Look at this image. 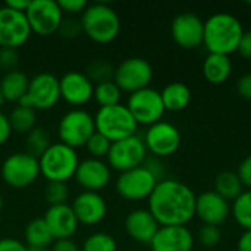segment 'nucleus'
Wrapping results in <instances>:
<instances>
[{
  "mask_svg": "<svg viewBox=\"0 0 251 251\" xmlns=\"http://www.w3.org/2000/svg\"><path fill=\"white\" fill-rule=\"evenodd\" d=\"M196 200L191 187L174 178H163L147 201L160 226H187L196 216Z\"/></svg>",
  "mask_w": 251,
  "mask_h": 251,
  "instance_id": "obj_1",
  "label": "nucleus"
},
{
  "mask_svg": "<svg viewBox=\"0 0 251 251\" xmlns=\"http://www.w3.org/2000/svg\"><path fill=\"white\" fill-rule=\"evenodd\" d=\"M243 34V24L235 15L218 12L204 22L203 44L209 53L229 56L237 51Z\"/></svg>",
  "mask_w": 251,
  "mask_h": 251,
  "instance_id": "obj_2",
  "label": "nucleus"
},
{
  "mask_svg": "<svg viewBox=\"0 0 251 251\" xmlns=\"http://www.w3.org/2000/svg\"><path fill=\"white\" fill-rule=\"evenodd\" d=\"M79 21L82 32L97 44L112 43L121 32L119 15L106 3L88 4Z\"/></svg>",
  "mask_w": 251,
  "mask_h": 251,
  "instance_id": "obj_3",
  "label": "nucleus"
},
{
  "mask_svg": "<svg viewBox=\"0 0 251 251\" xmlns=\"http://www.w3.org/2000/svg\"><path fill=\"white\" fill-rule=\"evenodd\" d=\"M40 175L47 182H68L75 176L79 157L75 149L63 143H51V146L38 157Z\"/></svg>",
  "mask_w": 251,
  "mask_h": 251,
  "instance_id": "obj_4",
  "label": "nucleus"
},
{
  "mask_svg": "<svg viewBox=\"0 0 251 251\" xmlns=\"http://www.w3.org/2000/svg\"><path fill=\"white\" fill-rule=\"evenodd\" d=\"M96 131L104 135L109 141L115 143L131 135H135L138 124L128 110L126 104H115L100 107L94 115Z\"/></svg>",
  "mask_w": 251,
  "mask_h": 251,
  "instance_id": "obj_5",
  "label": "nucleus"
},
{
  "mask_svg": "<svg viewBox=\"0 0 251 251\" xmlns=\"http://www.w3.org/2000/svg\"><path fill=\"white\" fill-rule=\"evenodd\" d=\"M94 132V116L84 109H71L57 124V135L60 143L72 149L85 147L88 138Z\"/></svg>",
  "mask_w": 251,
  "mask_h": 251,
  "instance_id": "obj_6",
  "label": "nucleus"
},
{
  "mask_svg": "<svg viewBox=\"0 0 251 251\" xmlns=\"http://www.w3.org/2000/svg\"><path fill=\"white\" fill-rule=\"evenodd\" d=\"M0 174L6 185L15 190L26 188L40 176L38 159L26 151L12 153L3 160Z\"/></svg>",
  "mask_w": 251,
  "mask_h": 251,
  "instance_id": "obj_7",
  "label": "nucleus"
},
{
  "mask_svg": "<svg viewBox=\"0 0 251 251\" xmlns=\"http://www.w3.org/2000/svg\"><path fill=\"white\" fill-rule=\"evenodd\" d=\"M60 100V87L59 78L53 74L41 72L29 79L26 94L18 101L19 106L31 107L37 110L53 109Z\"/></svg>",
  "mask_w": 251,
  "mask_h": 251,
  "instance_id": "obj_8",
  "label": "nucleus"
},
{
  "mask_svg": "<svg viewBox=\"0 0 251 251\" xmlns=\"http://www.w3.org/2000/svg\"><path fill=\"white\" fill-rule=\"evenodd\" d=\"M147 160V149L141 137L131 135L128 138L112 143L106 157V163L110 169L119 174L143 166Z\"/></svg>",
  "mask_w": 251,
  "mask_h": 251,
  "instance_id": "obj_9",
  "label": "nucleus"
},
{
  "mask_svg": "<svg viewBox=\"0 0 251 251\" xmlns=\"http://www.w3.org/2000/svg\"><path fill=\"white\" fill-rule=\"evenodd\" d=\"M157 182L159 179L156 178V175L146 165H143L119 174L115 188L116 193L124 200L141 201V200H149Z\"/></svg>",
  "mask_w": 251,
  "mask_h": 251,
  "instance_id": "obj_10",
  "label": "nucleus"
},
{
  "mask_svg": "<svg viewBox=\"0 0 251 251\" xmlns=\"http://www.w3.org/2000/svg\"><path fill=\"white\" fill-rule=\"evenodd\" d=\"M126 107L138 125H147V126L160 122L166 112L162 101L160 91L151 87L129 94Z\"/></svg>",
  "mask_w": 251,
  "mask_h": 251,
  "instance_id": "obj_11",
  "label": "nucleus"
},
{
  "mask_svg": "<svg viewBox=\"0 0 251 251\" xmlns=\"http://www.w3.org/2000/svg\"><path fill=\"white\" fill-rule=\"evenodd\" d=\"M153 79V68L143 57H128L115 68V84L125 93H135L147 88Z\"/></svg>",
  "mask_w": 251,
  "mask_h": 251,
  "instance_id": "obj_12",
  "label": "nucleus"
},
{
  "mask_svg": "<svg viewBox=\"0 0 251 251\" xmlns=\"http://www.w3.org/2000/svg\"><path fill=\"white\" fill-rule=\"evenodd\" d=\"M31 32L47 37L59 31L63 21V12L54 0H32L25 12Z\"/></svg>",
  "mask_w": 251,
  "mask_h": 251,
  "instance_id": "obj_13",
  "label": "nucleus"
},
{
  "mask_svg": "<svg viewBox=\"0 0 251 251\" xmlns=\"http://www.w3.org/2000/svg\"><path fill=\"white\" fill-rule=\"evenodd\" d=\"M143 140L147 151H150L157 159L175 154L182 143L181 131L178 126L166 121H160L149 126Z\"/></svg>",
  "mask_w": 251,
  "mask_h": 251,
  "instance_id": "obj_14",
  "label": "nucleus"
},
{
  "mask_svg": "<svg viewBox=\"0 0 251 251\" xmlns=\"http://www.w3.org/2000/svg\"><path fill=\"white\" fill-rule=\"evenodd\" d=\"M31 34L25 13L0 6V49L16 50L29 40Z\"/></svg>",
  "mask_w": 251,
  "mask_h": 251,
  "instance_id": "obj_15",
  "label": "nucleus"
},
{
  "mask_svg": "<svg viewBox=\"0 0 251 251\" xmlns=\"http://www.w3.org/2000/svg\"><path fill=\"white\" fill-rule=\"evenodd\" d=\"M171 35L179 47L187 50L196 49L203 44L204 21L191 12L179 13L171 24Z\"/></svg>",
  "mask_w": 251,
  "mask_h": 251,
  "instance_id": "obj_16",
  "label": "nucleus"
},
{
  "mask_svg": "<svg viewBox=\"0 0 251 251\" xmlns=\"http://www.w3.org/2000/svg\"><path fill=\"white\" fill-rule=\"evenodd\" d=\"M76 184L84 188V191L100 193L106 188L112 179V169L104 160L100 159H84L79 160V165L75 172Z\"/></svg>",
  "mask_w": 251,
  "mask_h": 251,
  "instance_id": "obj_17",
  "label": "nucleus"
},
{
  "mask_svg": "<svg viewBox=\"0 0 251 251\" xmlns=\"http://www.w3.org/2000/svg\"><path fill=\"white\" fill-rule=\"evenodd\" d=\"M59 87L60 99H63L68 104L75 106V109L87 104L94 96V84L85 74L78 71L66 72L59 79Z\"/></svg>",
  "mask_w": 251,
  "mask_h": 251,
  "instance_id": "obj_18",
  "label": "nucleus"
},
{
  "mask_svg": "<svg viewBox=\"0 0 251 251\" xmlns=\"http://www.w3.org/2000/svg\"><path fill=\"white\" fill-rule=\"evenodd\" d=\"M196 216L203 225L221 226L231 216V204L215 191H206L197 196Z\"/></svg>",
  "mask_w": 251,
  "mask_h": 251,
  "instance_id": "obj_19",
  "label": "nucleus"
},
{
  "mask_svg": "<svg viewBox=\"0 0 251 251\" xmlns=\"http://www.w3.org/2000/svg\"><path fill=\"white\" fill-rule=\"evenodd\" d=\"M72 210L79 224L94 226L106 218L107 203L100 193L82 191L72 201Z\"/></svg>",
  "mask_w": 251,
  "mask_h": 251,
  "instance_id": "obj_20",
  "label": "nucleus"
},
{
  "mask_svg": "<svg viewBox=\"0 0 251 251\" xmlns=\"http://www.w3.org/2000/svg\"><path fill=\"white\" fill-rule=\"evenodd\" d=\"M149 246L151 251H193L194 235L188 226H160Z\"/></svg>",
  "mask_w": 251,
  "mask_h": 251,
  "instance_id": "obj_21",
  "label": "nucleus"
},
{
  "mask_svg": "<svg viewBox=\"0 0 251 251\" xmlns=\"http://www.w3.org/2000/svg\"><path fill=\"white\" fill-rule=\"evenodd\" d=\"M43 219L54 240L72 238L79 226V222L72 210V206H69L68 203L50 206L46 210Z\"/></svg>",
  "mask_w": 251,
  "mask_h": 251,
  "instance_id": "obj_22",
  "label": "nucleus"
},
{
  "mask_svg": "<svg viewBox=\"0 0 251 251\" xmlns=\"http://www.w3.org/2000/svg\"><path fill=\"white\" fill-rule=\"evenodd\" d=\"M124 226L129 238L140 244H150L160 228L149 209H135L129 212L125 218Z\"/></svg>",
  "mask_w": 251,
  "mask_h": 251,
  "instance_id": "obj_23",
  "label": "nucleus"
},
{
  "mask_svg": "<svg viewBox=\"0 0 251 251\" xmlns=\"http://www.w3.org/2000/svg\"><path fill=\"white\" fill-rule=\"evenodd\" d=\"M201 71L207 82L213 85H221L229 79L232 74V62L229 56L209 53L203 62Z\"/></svg>",
  "mask_w": 251,
  "mask_h": 251,
  "instance_id": "obj_24",
  "label": "nucleus"
},
{
  "mask_svg": "<svg viewBox=\"0 0 251 251\" xmlns=\"http://www.w3.org/2000/svg\"><path fill=\"white\" fill-rule=\"evenodd\" d=\"M29 78L19 69L6 72L0 79V91L4 101L18 103L28 91Z\"/></svg>",
  "mask_w": 251,
  "mask_h": 251,
  "instance_id": "obj_25",
  "label": "nucleus"
},
{
  "mask_svg": "<svg viewBox=\"0 0 251 251\" xmlns=\"http://www.w3.org/2000/svg\"><path fill=\"white\" fill-rule=\"evenodd\" d=\"M160 96H162L165 110H168V112H181V110L187 109V106L191 101L190 87L179 81L168 84L160 91Z\"/></svg>",
  "mask_w": 251,
  "mask_h": 251,
  "instance_id": "obj_26",
  "label": "nucleus"
},
{
  "mask_svg": "<svg viewBox=\"0 0 251 251\" xmlns=\"http://www.w3.org/2000/svg\"><path fill=\"white\" fill-rule=\"evenodd\" d=\"M24 237H25V246L28 249L47 250V247L54 243V238L43 218H35L29 221L28 225L25 226Z\"/></svg>",
  "mask_w": 251,
  "mask_h": 251,
  "instance_id": "obj_27",
  "label": "nucleus"
},
{
  "mask_svg": "<svg viewBox=\"0 0 251 251\" xmlns=\"http://www.w3.org/2000/svg\"><path fill=\"white\" fill-rule=\"evenodd\" d=\"M215 193H218L221 197H224L226 201H234L243 191L244 187L237 175V172L232 171H224L216 175L215 178Z\"/></svg>",
  "mask_w": 251,
  "mask_h": 251,
  "instance_id": "obj_28",
  "label": "nucleus"
},
{
  "mask_svg": "<svg viewBox=\"0 0 251 251\" xmlns=\"http://www.w3.org/2000/svg\"><path fill=\"white\" fill-rule=\"evenodd\" d=\"M7 116L13 132L28 134L37 126V112L31 107L16 104Z\"/></svg>",
  "mask_w": 251,
  "mask_h": 251,
  "instance_id": "obj_29",
  "label": "nucleus"
},
{
  "mask_svg": "<svg viewBox=\"0 0 251 251\" xmlns=\"http://www.w3.org/2000/svg\"><path fill=\"white\" fill-rule=\"evenodd\" d=\"M231 215L240 228L251 231V190H244L232 201Z\"/></svg>",
  "mask_w": 251,
  "mask_h": 251,
  "instance_id": "obj_30",
  "label": "nucleus"
},
{
  "mask_svg": "<svg viewBox=\"0 0 251 251\" xmlns=\"http://www.w3.org/2000/svg\"><path fill=\"white\" fill-rule=\"evenodd\" d=\"M94 100L99 103L100 107L115 106L121 103L122 91L115 84V81H106L94 85Z\"/></svg>",
  "mask_w": 251,
  "mask_h": 251,
  "instance_id": "obj_31",
  "label": "nucleus"
},
{
  "mask_svg": "<svg viewBox=\"0 0 251 251\" xmlns=\"http://www.w3.org/2000/svg\"><path fill=\"white\" fill-rule=\"evenodd\" d=\"M50 146V134L44 128L35 126L31 132L26 134V153H29L31 156L38 159Z\"/></svg>",
  "mask_w": 251,
  "mask_h": 251,
  "instance_id": "obj_32",
  "label": "nucleus"
},
{
  "mask_svg": "<svg viewBox=\"0 0 251 251\" xmlns=\"http://www.w3.org/2000/svg\"><path fill=\"white\" fill-rule=\"evenodd\" d=\"M81 251H118V243L107 232H94L85 238Z\"/></svg>",
  "mask_w": 251,
  "mask_h": 251,
  "instance_id": "obj_33",
  "label": "nucleus"
},
{
  "mask_svg": "<svg viewBox=\"0 0 251 251\" xmlns=\"http://www.w3.org/2000/svg\"><path fill=\"white\" fill-rule=\"evenodd\" d=\"M91 82L94 84H100V82H106V81H113L115 76V68L104 60H94L88 65L87 68V74H85Z\"/></svg>",
  "mask_w": 251,
  "mask_h": 251,
  "instance_id": "obj_34",
  "label": "nucleus"
},
{
  "mask_svg": "<svg viewBox=\"0 0 251 251\" xmlns=\"http://www.w3.org/2000/svg\"><path fill=\"white\" fill-rule=\"evenodd\" d=\"M69 197V188L66 182H47L44 188V200L50 206L66 204Z\"/></svg>",
  "mask_w": 251,
  "mask_h": 251,
  "instance_id": "obj_35",
  "label": "nucleus"
},
{
  "mask_svg": "<svg viewBox=\"0 0 251 251\" xmlns=\"http://www.w3.org/2000/svg\"><path fill=\"white\" fill-rule=\"evenodd\" d=\"M110 146H112V141H109L104 135H101L100 132H94L87 144H85V149L88 151V154L93 157V159H103V157H107V153L110 150Z\"/></svg>",
  "mask_w": 251,
  "mask_h": 251,
  "instance_id": "obj_36",
  "label": "nucleus"
},
{
  "mask_svg": "<svg viewBox=\"0 0 251 251\" xmlns=\"http://www.w3.org/2000/svg\"><path fill=\"white\" fill-rule=\"evenodd\" d=\"M197 238H199V243L203 247H206V249H215L222 241V231H221L219 226L203 225L199 229Z\"/></svg>",
  "mask_w": 251,
  "mask_h": 251,
  "instance_id": "obj_37",
  "label": "nucleus"
},
{
  "mask_svg": "<svg viewBox=\"0 0 251 251\" xmlns=\"http://www.w3.org/2000/svg\"><path fill=\"white\" fill-rule=\"evenodd\" d=\"M62 37L65 38H75L82 32V26H81V21L75 19V18H65L59 26L57 31Z\"/></svg>",
  "mask_w": 251,
  "mask_h": 251,
  "instance_id": "obj_38",
  "label": "nucleus"
},
{
  "mask_svg": "<svg viewBox=\"0 0 251 251\" xmlns=\"http://www.w3.org/2000/svg\"><path fill=\"white\" fill-rule=\"evenodd\" d=\"M19 63V54L15 49H0V68L6 72L15 71Z\"/></svg>",
  "mask_w": 251,
  "mask_h": 251,
  "instance_id": "obj_39",
  "label": "nucleus"
},
{
  "mask_svg": "<svg viewBox=\"0 0 251 251\" xmlns=\"http://www.w3.org/2000/svg\"><path fill=\"white\" fill-rule=\"evenodd\" d=\"M57 3H59V7L62 9V12L69 13V15L82 13L88 6L85 0H59Z\"/></svg>",
  "mask_w": 251,
  "mask_h": 251,
  "instance_id": "obj_40",
  "label": "nucleus"
},
{
  "mask_svg": "<svg viewBox=\"0 0 251 251\" xmlns=\"http://www.w3.org/2000/svg\"><path fill=\"white\" fill-rule=\"evenodd\" d=\"M237 175H238L243 187H246L247 190H251V154L241 160V163L238 165V169H237Z\"/></svg>",
  "mask_w": 251,
  "mask_h": 251,
  "instance_id": "obj_41",
  "label": "nucleus"
},
{
  "mask_svg": "<svg viewBox=\"0 0 251 251\" xmlns=\"http://www.w3.org/2000/svg\"><path fill=\"white\" fill-rule=\"evenodd\" d=\"M237 93L251 101V72H247L244 75H241L237 81Z\"/></svg>",
  "mask_w": 251,
  "mask_h": 251,
  "instance_id": "obj_42",
  "label": "nucleus"
},
{
  "mask_svg": "<svg viewBox=\"0 0 251 251\" xmlns=\"http://www.w3.org/2000/svg\"><path fill=\"white\" fill-rule=\"evenodd\" d=\"M0 251H28V247L21 240L1 238L0 240Z\"/></svg>",
  "mask_w": 251,
  "mask_h": 251,
  "instance_id": "obj_43",
  "label": "nucleus"
},
{
  "mask_svg": "<svg viewBox=\"0 0 251 251\" xmlns=\"http://www.w3.org/2000/svg\"><path fill=\"white\" fill-rule=\"evenodd\" d=\"M237 51L241 54V57H244L247 60H251V29L244 31Z\"/></svg>",
  "mask_w": 251,
  "mask_h": 251,
  "instance_id": "obj_44",
  "label": "nucleus"
},
{
  "mask_svg": "<svg viewBox=\"0 0 251 251\" xmlns=\"http://www.w3.org/2000/svg\"><path fill=\"white\" fill-rule=\"evenodd\" d=\"M12 126L9 122V116L0 110V146H3L12 135Z\"/></svg>",
  "mask_w": 251,
  "mask_h": 251,
  "instance_id": "obj_45",
  "label": "nucleus"
},
{
  "mask_svg": "<svg viewBox=\"0 0 251 251\" xmlns=\"http://www.w3.org/2000/svg\"><path fill=\"white\" fill-rule=\"evenodd\" d=\"M51 251H81V247L72 238H65L54 240V243L51 244Z\"/></svg>",
  "mask_w": 251,
  "mask_h": 251,
  "instance_id": "obj_46",
  "label": "nucleus"
},
{
  "mask_svg": "<svg viewBox=\"0 0 251 251\" xmlns=\"http://www.w3.org/2000/svg\"><path fill=\"white\" fill-rule=\"evenodd\" d=\"M237 251H251V231H244L238 241H237Z\"/></svg>",
  "mask_w": 251,
  "mask_h": 251,
  "instance_id": "obj_47",
  "label": "nucleus"
},
{
  "mask_svg": "<svg viewBox=\"0 0 251 251\" xmlns=\"http://www.w3.org/2000/svg\"><path fill=\"white\" fill-rule=\"evenodd\" d=\"M4 6H7V7L13 9V10H16V12L25 13L26 9H28V6H29V1H28V0H7V1L4 3Z\"/></svg>",
  "mask_w": 251,
  "mask_h": 251,
  "instance_id": "obj_48",
  "label": "nucleus"
},
{
  "mask_svg": "<svg viewBox=\"0 0 251 251\" xmlns=\"http://www.w3.org/2000/svg\"><path fill=\"white\" fill-rule=\"evenodd\" d=\"M1 209H3V197L0 194V213H1Z\"/></svg>",
  "mask_w": 251,
  "mask_h": 251,
  "instance_id": "obj_49",
  "label": "nucleus"
},
{
  "mask_svg": "<svg viewBox=\"0 0 251 251\" xmlns=\"http://www.w3.org/2000/svg\"><path fill=\"white\" fill-rule=\"evenodd\" d=\"M3 101H4V100H3V96H1V91H0V106H1Z\"/></svg>",
  "mask_w": 251,
  "mask_h": 251,
  "instance_id": "obj_50",
  "label": "nucleus"
},
{
  "mask_svg": "<svg viewBox=\"0 0 251 251\" xmlns=\"http://www.w3.org/2000/svg\"><path fill=\"white\" fill-rule=\"evenodd\" d=\"M28 251H47V250H37V249H28Z\"/></svg>",
  "mask_w": 251,
  "mask_h": 251,
  "instance_id": "obj_51",
  "label": "nucleus"
},
{
  "mask_svg": "<svg viewBox=\"0 0 251 251\" xmlns=\"http://www.w3.org/2000/svg\"><path fill=\"white\" fill-rule=\"evenodd\" d=\"M193 251H203V250H193Z\"/></svg>",
  "mask_w": 251,
  "mask_h": 251,
  "instance_id": "obj_52",
  "label": "nucleus"
},
{
  "mask_svg": "<svg viewBox=\"0 0 251 251\" xmlns=\"http://www.w3.org/2000/svg\"><path fill=\"white\" fill-rule=\"evenodd\" d=\"M129 251H140V250H129Z\"/></svg>",
  "mask_w": 251,
  "mask_h": 251,
  "instance_id": "obj_53",
  "label": "nucleus"
}]
</instances>
